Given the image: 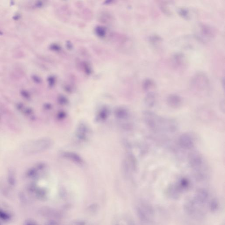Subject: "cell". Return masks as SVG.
Segmentation results:
<instances>
[{
  "mask_svg": "<svg viewBox=\"0 0 225 225\" xmlns=\"http://www.w3.org/2000/svg\"><path fill=\"white\" fill-rule=\"evenodd\" d=\"M50 142L46 139L29 140L22 145V150L25 154L37 153L48 148Z\"/></svg>",
  "mask_w": 225,
  "mask_h": 225,
  "instance_id": "cell-2",
  "label": "cell"
},
{
  "mask_svg": "<svg viewBox=\"0 0 225 225\" xmlns=\"http://www.w3.org/2000/svg\"><path fill=\"white\" fill-rule=\"evenodd\" d=\"M216 30L210 25L201 23L197 27V34L196 37L200 41L205 42L214 38L216 35Z\"/></svg>",
  "mask_w": 225,
  "mask_h": 225,
  "instance_id": "cell-3",
  "label": "cell"
},
{
  "mask_svg": "<svg viewBox=\"0 0 225 225\" xmlns=\"http://www.w3.org/2000/svg\"><path fill=\"white\" fill-rule=\"evenodd\" d=\"M179 142L182 148L185 149H190L193 146V142L192 138L187 134L182 135L180 137Z\"/></svg>",
  "mask_w": 225,
  "mask_h": 225,
  "instance_id": "cell-7",
  "label": "cell"
},
{
  "mask_svg": "<svg viewBox=\"0 0 225 225\" xmlns=\"http://www.w3.org/2000/svg\"><path fill=\"white\" fill-rule=\"evenodd\" d=\"M154 86V82L152 79H149V78L145 79L143 81V89L145 92L149 91Z\"/></svg>",
  "mask_w": 225,
  "mask_h": 225,
  "instance_id": "cell-10",
  "label": "cell"
},
{
  "mask_svg": "<svg viewBox=\"0 0 225 225\" xmlns=\"http://www.w3.org/2000/svg\"><path fill=\"white\" fill-rule=\"evenodd\" d=\"M45 225H59L58 223L55 221H50L47 223Z\"/></svg>",
  "mask_w": 225,
  "mask_h": 225,
  "instance_id": "cell-16",
  "label": "cell"
},
{
  "mask_svg": "<svg viewBox=\"0 0 225 225\" xmlns=\"http://www.w3.org/2000/svg\"><path fill=\"white\" fill-rule=\"evenodd\" d=\"M167 4L168 3H167V2H162V3H160V8L164 14L167 15H171V12L168 8Z\"/></svg>",
  "mask_w": 225,
  "mask_h": 225,
  "instance_id": "cell-13",
  "label": "cell"
},
{
  "mask_svg": "<svg viewBox=\"0 0 225 225\" xmlns=\"http://www.w3.org/2000/svg\"><path fill=\"white\" fill-rule=\"evenodd\" d=\"M144 118L145 123L151 129L158 130L164 128L165 118H160L155 114L149 111L144 112Z\"/></svg>",
  "mask_w": 225,
  "mask_h": 225,
  "instance_id": "cell-4",
  "label": "cell"
},
{
  "mask_svg": "<svg viewBox=\"0 0 225 225\" xmlns=\"http://www.w3.org/2000/svg\"><path fill=\"white\" fill-rule=\"evenodd\" d=\"M167 102L170 107L176 108L179 107L182 104V99L178 95L171 94L167 97Z\"/></svg>",
  "mask_w": 225,
  "mask_h": 225,
  "instance_id": "cell-8",
  "label": "cell"
},
{
  "mask_svg": "<svg viewBox=\"0 0 225 225\" xmlns=\"http://www.w3.org/2000/svg\"><path fill=\"white\" fill-rule=\"evenodd\" d=\"M172 67L177 70L183 69L186 65L185 55L181 52H177L172 55L171 58Z\"/></svg>",
  "mask_w": 225,
  "mask_h": 225,
  "instance_id": "cell-6",
  "label": "cell"
},
{
  "mask_svg": "<svg viewBox=\"0 0 225 225\" xmlns=\"http://www.w3.org/2000/svg\"><path fill=\"white\" fill-rule=\"evenodd\" d=\"M178 13L182 18L186 20L190 18V14L189 10L185 8H180L177 10Z\"/></svg>",
  "mask_w": 225,
  "mask_h": 225,
  "instance_id": "cell-12",
  "label": "cell"
},
{
  "mask_svg": "<svg viewBox=\"0 0 225 225\" xmlns=\"http://www.w3.org/2000/svg\"><path fill=\"white\" fill-rule=\"evenodd\" d=\"M188 161L190 166L196 171L201 170V167L203 163V160L199 153L197 151L190 153L188 157Z\"/></svg>",
  "mask_w": 225,
  "mask_h": 225,
  "instance_id": "cell-5",
  "label": "cell"
},
{
  "mask_svg": "<svg viewBox=\"0 0 225 225\" xmlns=\"http://www.w3.org/2000/svg\"><path fill=\"white\" fill-rule=\"evenodd\" d=\"M2 34H3V33H2V31H1V30H0V35H2Z\"/></svg>",
  "mask_w": 225,
  "mask_h": 225,
  "instance_id": "cell-17",
  "label": "cell"
},
{
  "mask_svg": "<svg viewBox=\"0 0 225 225\" xmlns=\"http://www.w3.org/2000/svg\"><path fill=\"white\" fill-rule=\"evenodd\" d=\"M149 41L153 45L157 46L162 42V38L159 35L154 34L149 37Z\"/></svg>",
  "mask_w": 225,
  "mask_h": 225,
  "instance_id": "cell-11",
  "label": "cell"
},
{
  "mask_svg": "<svg viewBox=\"0 0 225 225\" xmlns=\"http://www.w3.org/2000/svg\"><path fill=\"white\" fill-rule=\"evenodd\" d=\"M156 102V96L153 92H149L147 93L144 99V102L147 107H153Z\"/></svg>",
  "mask_w": 225,
  "mask_h": 225,
  "instance_id": "cell-9",
  "label": "cell"
},
{
  "mask_svg": "<svg viewBox=\"0 0 225 225\" xmlns=\"http://www.w3.org/2000/svg\"><path fill=\"white\" fill-rule=\"evenodd\" d=\"M0 218L3 220L8 221L10 220L11 217L9 214H6L2 210H0Z\"/></svg>",
  "mask_w": 225,
  "mask_h": 225,
  "instance_id": "cell-14",
  "label": "cell"
},
{
  "mask_svg": "<svg viewBox=\"0 0 225 225\" xmlns=\"http://www.w3.org/2000/svg\"><path fill=\"white\" fill-rule=\"evenodd\" d=\"M218 206V203L217 201L215 200L211 201V203L210 204V208L212 211H214L217 209Z\"/></svg>",
  "mask_w": 225,
  "mask_h": 225,
  "instance_id": "cell-15",
  "label": "cell"
},
{
  "mask_svg": "<svg viewBox=\"0 0 225 225\" xmlns=\"http://www.w3.org/2000/svg\"><path fill=\"white\" fill-rule=\"evenodd\" d=\"M191 89L200 95H204L209 93L210 88V81L208 76L202 72L194 74L189 81Z\"/></svg>",
  "mask_w": 225,
  "mask_h": 225,
  "instance_id": "cell-1",
  "label": "cell"
}]
</instances>
